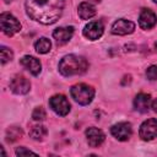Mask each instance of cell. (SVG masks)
I'll return each instance as SVG.
<instances>
[{
	"label": "cell",
	"instance_id": "603a6c76",
	"mask_svg": "<svg viewBox=\"0 0 157 157\" xmlns=\"http://www.w3.org/2000/svg\"><path fill=\"white\" fill-rule=\"evenodd\" d=\"M16 155L17 156H26V155H36V153L31 150H27L26 147H18V148H16Z\"/></svg>",
	"mask_w": 157,
	"mask_h": 157
},
{
	"label": "cell",
	"instance_id": "5bb4252c",
	"mask_svg": "<svg viewBox=\"0 0 157 157\" xmlns=\"http://www.w3.org/2000/svg\"><path fill=\"white\" fill-rule=\"evenodd\" d=\"M74 34V27H59L53 32V37L58 44H64L71 39Z\"/></svg>",
	"mask_w": 157,
	"mask_h": 157
},
{
	"label": "cell",
	"instance_id": "e0dca14e",
	"mask_svg": "<svg viewBox=\"0 0 157 157\" xmlns=\"http://www.w3.org/2000/svg\"><path fill=\"white\" fill-rule=\"evenodd\" d=\"M50 47H52V43H50V40H49L48 38H45V37L39 38V39L34 43V48H36L37 53H39V54H45V53H48V52L50 50Z\"/></svg>",
	"mask_w": 157,
	"mask_h": 157
},
{
	"label": "cell",
	"instance_id": "3957f363",
	"mask_svg": "<svg viewBox=\"0 0 157 157\" xmlns=\"http://www.w3.org/2000/svg\"><path fill=\"white\" fill-rule=\"evenodd\" d=\"M71 97L81 105H87L92 102L93 97H94V90L85 83H77L74 85L70 90Z\"/></svg>",
	"mask_w": 157,
	"mask_h": 157
},
{
	"label": "cell",
	"instance_id": "7402d4cb",
	"mask_svg": "<svg viewBox=\"0 0 157 157\" xmlns=\"http://www.w3.org/2000/svg\"><path fill=\"white\" fill-rule=\"evenodd\" d=\"M146 77L151 81L157 80V66L156 65H151L150 67H147L146 70Z\"/></svg>",
	"mask_w": 157,
	"mask_h": 157
},
{
	"label": "cell",
	"instance_id": "4fadbf2b",
	"mask_svg": "<svg viewBox=\"0 0 157 157\" xmlns=\"http://www.w3.org/2000/svg\"><path fill=\"white\" fill-rule=\"evenodd\" d=\"M21 65H22L25 69H27V70H28L32 75H34V76L39 75V72H40V70H42V64H40V61H39L37 58L31 56V55H25V56L21 59Z\"/></svg>",
	"mask_w": 157,
	"mask_h": 157
},
{
	"label": "cell",
	"instance_id": "2e32d148",
	"mask_svg": "<svg viewBox=\"0 0 157 157\" xmlns=\"http://www.w3.org/2000/svg\"><path fill=\"white\" fill-rule=\"evenodd\" d=\"M77 12H78V16L82 20H88V18H91V17H93L96 15V7L92 4L85 1V2H81L78 5Z\"/></svg>",
	"mask_w": 157,
	"mask_h": 157
},
{
	"label": "cell",
	"instance_id": "8992f818",
	"mask_svg": "<svg viewBox=\"0 0 157 157\" xmlns=\"http://www.w3.org/2000/svg\"><path fill=\"white\" fill-rule=\"evenodd\" d=\"M139 135L145 141H150V140L157 137V119L145 120L140 126Z\"/></svg>",
	"mask_w": 157,
	"mask_h": 157
},
{
	"label": "cell",
	"instance_id": "5b68a950",
	"mask_svg": "<svg viewBox=\"0 0 157 157\" xmlns=\"http://www.w3.org/2000/svg\"><path fill=\"white\" fill-rule=\"evenodd\" d=\"M49 105L50 108L58 114V115H66L70 112V103L66 99L65 96L63 94H55L49 99Z\"/></svg>",
	"mask_w": 157,
	"mask_h": 157
},
{
	"label": "cell",
	"instance_id": "d4e9b609",
	"mask_svg": "<svg viewBox=\"0 0 157 157\" xmlns=\"http://www.w3.org/2000/svg\"><path fill=\"white\" fill-rule=\"evenodd\" d=\"M4 1H5V2H6V4H9V2H11V1H12V0H4Z\"/></svg>",
	"mask_w": 157,
	"mask_h": 157
},
{
	"label": "cell",
	"instance_id": "30bf717a",
	"mask_svg": "<svg viewBox=\"0 0 157 157\" xmlns=\"http://www.w3.org/2000/svg\"><path fill=\"white\" fill-rule=\"evenodd\" d=\"M10 88L13 93L16 94H25L29 91L31 88V83L25 77V76H21V75H17L15 76L11 82H10Z\"/></svg>",
	"mask_w": 157,
	"mask_h": 157
},
{
	"label": "cell",
	"instance_id": "9c48e42d",
	"mask_svg": "<svg viewBox=\"0 0 157 157\" xmlns=\"http://www.w3.org/2000/svg\"><path fill=\"white\" fill-rule=\"evenodd\" d=\"M134 31H135V23L129 21V20H124V18H120V20L115 21L112 26V33L117 34V36L130 34Z\"/></svg>",
	"mask_w": 157,
	"mask_h": 157
},
{
	"label": "cell",
	"instance_id": "9a60e30c",
	"mask_svg": "<svg viewBox=\"0 0 157 157\" xmlns=\"http://www.w3.org/2000/svg\"><path fill=\"white\" fill-rule=\"evenodd\" d=\"M152 104L151 102V96L146 93H139L135 99H134V107L137 112L140 113H146L150 109V105Z\"/></svg>",
	"mask_w": 157,
	"mask_h": 157
},
{
	"label": "cell",
	"instance_id": "d6986e66",
	"mask_svg": "<svg viewBox=\"0 0 157 157\" xmlns=\"http://www.w3.org/2000/svg\"><path fill=\"white\" fill-rule=\"evenodd\" d=\"M47 129L43 126V125H36V126H33L32 129H31V131H29V135L34 139V140H43L44 139V136L47 135Z\"/></svg>",
	"mask_w": 157,
	"mask_h": 157
},
{
	"label": "cell",
	"instance_id": "cb8c5ba5",
	"mask_svg": "<svg viewBox=\"0 0 157 157\" xmlns=\"http://www.w3.org/2000/svg\"><path fill=\"white\" fill-rule=\"evenodd\" d=\"M151 105H152L153 110H155V112H157V99H155V101L152 102V104H151Z\"/></svg>",
	"mask_w": 157,
	"mask_h": 157
},
{
	"label": "cell",
	"instance_id": "ffe728a7",
	"mask_svg": "<svg viewBox=\"0 0 157 157\" xmlns=\"http://www.w3.org/2000/svg\"><path fill=\"white\" fill-rule=\"evenodd\" d=\"M0 54H1V63H2V64H6V63L10 61V60L12 59V56H13L11 49H9L7 47H1Z\"/></svg>",
	"mask_w": 157,
	"mask_h": 157
},
{
	"label": "cell",
	"instance_id": "52a82bcc",
	"mask_svg": "<svg viewBox=\"0 0 157 157\" xmlns=\"http://www.w3.org/2000/svg\"><path fill=\"white\" fill-rule=\"evenodd\" d=\"M110 132L119 141H126V140H129V137L132 134V128H131V124L130 123L121 121V123L114 124L110 128Z\"/></svg>",
	"mask_w": 157,
	"mask_h": 157
},
{
	"label": "cell",
	"instance_id": "7a4b0ae2",
	"mask_svg": "<svg viewBox=\"0 0 157 157\" xmlns=\"http://www.w3.org/2000/svg\"><path fill=\"white\" fill-rule=\"evenodd\" d=\"M88 69V63L83 56L70 54L65 55L60 63H59V71L63 76H74V75H81L86 72Z\"/></svg>",
	"mask_w": 157,
	"mask_h": 157
},
{
	"label": "cell",
	"instance_id": "ba28073f",
	"mask_svg": "<svg viewBox=\"0 0 157 157\" xmlns=\"http://www.w3.org/2000/svg\"><path fill=\"white\" fill-rule=\"evenodd\" d=\"M103 31H104V27L101 21H92L85 26L83 36L86 38H88L90 40H96L98 38H101V36L103 34Z\"/></svg>",
	"mask_w": 157,
	"mask_h": 157
},
{
	"label": "cell",
	"instance_id": "7c38bea8",
	"mask_svg": "<svg viewBox=\"0 0 157 157\" xmlns=\"http://www.w3.org/2000/svg\"><path fill=\"white\" fill-rule=\"evenodd\" d=\"M86 139H87V142L91 147H98L103 144L105 136L101 129L92 126V128H88L86 130Z\"/></svg>",
	"mask_w": 157,
	"mask_h": 157
},
{
	"label": "cell",
	"instance_id": "44dd1931",
	"mask_svg": "<svg viewBox=\"0 0 157 157\" xmlns=\"http://www.w3.org/2000/svg\"><path fill=\"white\" fill-rule=\"evenodd\" d=\"M32 118H33V120H36V121H42V120H44V119H45V110H44L42 107H37V108L33 110V113H32Z\"/></svg>",
	"mask_w": 157,
	"mask_h": 157
},
{
	"label": "cell",
	"instance_id": "484cf974",
	"mask_svg": "<svg viewBox=\"0 0 157 157\" xmlns=\"http://www.w3.org/2000/svg\"><path fill=\"white\" fill-rule=\"evenodd\" d=\"M153 1H155V2H157V0H153Z\"/></svg>",
	"mask_w": 157,
	"mask_h": 157
},
{
	"label": "cell",
	"instance_id": "ac0fdd59",
	"mask_svg": "<svg viewBox=\"0 0 157 157\" xmlns=\"http://www.w3.org/2000/svg\"><path fill=\"white\" fill-rule=\"evenodd\" d=\"M22 134H23V131H22L21 128H18V126H11V128H9V129L6 130L7 141L13 142V141L18 140V139L22 136Z\"/></svg>",
	"mask_w": 157,
	"mask_h": 157
},
{
	"label": "cell",
	"instance_id": "8fae6325",
	"mask_svg": "<svg viewBox=\"0 0 157 157\" xmlns=\"http://www.w3.org/2000/svg\"><path fill=\"white\" fill-rule=\"evenodd\" d=\"M157 23V15L150 9H144L139 16V25L142 29H151Z\"/></svg>",
	"mask_w": 157,
	"mask_h": 157
},
{
	"label": "cell",
	"instance_id": "277c9868",
	"mask_svg": "<svg viewBox=\"0 0 157 157\" xmlns=\"http://www.w3.org/2000/svg\"><path fill=\"white\" fill-rule=\"evenodd\" d=\"M0 26H1V31L9 37L13 36L21 29V23L10 12H2L0 15Z\"/></svg>",
	"mask_w": 157,
	"mask_h": 157
},
{
	"label": "cell",
	"instance_id": "6da1fadb",
	"mask_svg": "<svg viewBox=\"0 0 157 157\" xmlns=\"http://www.w3.org/2000/svg\"><path fill=\"white\" fill-rule=\"evenodd\" d=\"M64 5V0H26V11L32 20L52 25L61 16Z\"/></svg>",
	"mask_w": 157,
	"mask_h": 157
}]
</instances>
